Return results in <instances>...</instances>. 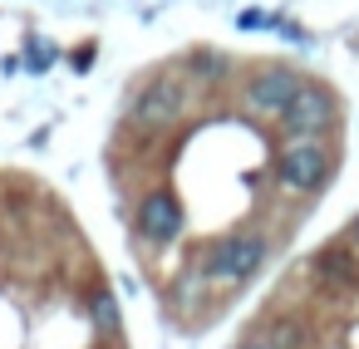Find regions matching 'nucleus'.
Instances as JSON below:
<instances>
[{
  "mask_svg": "<svg viewBox=\"0 0 359 349\" xmlns=\"http://www.w3.org/2000/svg\"><path fill=\"white\" fill-rule=\"evenodd\" d=\"M271 256V241L261 231H236V236H222L212 241V251L202 256V280L207 285H246Z\"/></svg>",
  "mask_w": 359,
  "mask_h": 349,
  "instance_id": "1",
  "label": "nucleus"
},
{
  "mask_svg": "<svg viewBox=\"0 0 359 349\" xmlns=\"http://www.w3.org/2000/svg\"><path fill=\"white\" fill-rule=\"evenodd\" d=\"M182 114H187V84H182V74H158V79H148L133 94L128 128H138V133H168L172 123H182Z\"/></svg>",
  "mask_w": 359,
  "mask_h": 349,
  "instance_id": "2",
  "label": "nucleus"
},
{
  "mask_svg": "<svg viewBox=\"0 0 359 349\" xmlns=\"http://www.w3.org/2000/svg\"><path fill=\"white\" fill-rule=\"evenodd\" d=\"M330 172H334V153H330V143H320V138H290V143L280 148V158H276L280 187H285V192H300V197L315 192V187H325Z\"/></svg>",
  "mask_w": 359,
  "mask_h": 349,
  "instance_id": "3",
  "label": "nucleus"
},
{
  "mask_svg": "<svg viewBox=\"0 0 359 349\" xmlns=\"http://www.w3.org/2000/svg\"><path fill=\"white\" fill-rule=\"evenodd\" d=\"M182 226H187V212H182V202H177L172 187H153V192L138 197V207H133V231H138L148 246L177 241Z\"/></svg>",
  "mask_w": 359,
  "mask_h": 349,
  "instance_id": "4",
  "label": "nucleus"
},
{
  "mask_svg": "<svg viewBox=\"0 0 359 349\" xmlns=\"http://www.w3.org/2000/svg\"><path fill=\"white\" fill-rule=\"evenodd\" d=\"M334 94L325 89V84H300V94L285 104V114H280V128L290 133V138H325L330 128H334Z\"/></svg>",
  "mask_w": 359,
  "mask_h": 349,
  "instance_id": "5",
  "label": "nucleus"
},
{
  "mask_svg": "<svg viewBox=\"0 0 359 349\" xmlns=\"http://www.w3.org/2000/svg\"><path fill=\"white\" fill-rule=\"evenodd\" d=\"M300 84H305L300 69H290V64H266L261 74H251V84H246L241 99H246L251 114H261V118H280L285 104L300 94Z\"/></svg>",
  "mask_w": 359,
  "mask_h": 349,
  "instance_id": "6",
  "label": "nucleus"
},
{
  "mask_svg": "<svg viewBox=\"0 0 359 349\" xmlns=\"http://www.w3.org/2000/svg\"><path fill=\"white\" fill-rule=\"evenodd\" d=\"M310 275L330 295H354L359 290V256H354V246H339V241L334 246H320L310 256Z\"/></svg>",
  "mask_w": 359,
  "mask_h": 349,
  "instance_id": "7",
  "label": "nucleus"
},
{
  "mask_svg": "<svg viewBox=\"0 0 359 349\" xmlns=\"http://www.w3.org/2000/svg\"><path fill=\"white\" fill-rule=\"evenodd\" d=\"M89 320H94V329H104V334H118V324H123V315H118V300H114L109 290H94V300H89Z\"/></svg>",
  "mask_w": 359,
  "mask_h": 349,
  "instance_id": "8",
  "label": "nucleus"
},
{
  "mask_svg": "<svg viewBox=\"0 0 359 349\" xmlns=\"http://www.w3.org/2000/svg\"><path fill=\"white\" fill-rule=\"evenodd\" d=\"M266 334L276 339V349H310V334H305V324H300V320H276Z\"/></svg>",
  "mask_w": 359,
  "mask_h": 349,
  "instance_id": "9",
  "label": "nucleus"
},
{
  "mask_svg": "<svg viewBox=\"0 0 359 349\" xmlns=\"http://www.w3.org/2000/svg\"><path fill=\"white\" fill-rule=\"evenodd\" d=\"M192 69H197V79H222V74H226V60H222L217 50H197V55H192Z\"/></svg>",
  "mask_w": 359,
  "mask_h": 349,
  "instance_id": "10",
  "label": "nucleus"
},
{
  "mask_svg": "<svg viewBox=\"0 0 359 349\" xmlns=\"http://www.w3.org/2000/svg\"><path fill=\"white\" fill-rule=\"evenodd\" d=\"M25 64H30V74H45V69L55 64V45H45V40H30V45H25Z\"/></svg>",
  "mask_w": 359,
  "mask_h": 349,
  "instance_id": "11",
  "label": "nucleus"
},
{
  "mask_svg": "<svg viewBox=\"0 0 359 349\" xmlns=\"http://www.w3.org/2000/svg\"><path fill=\"white\" fill-rule=\"evenodd\" d=\"M236 25H241V30H261V25H271V15H261V11H241Z\"/></svg>",
  "mask_w": 359,
  "mask_h": 349,
  "instance_id": "12",
  "label": "nucleus"
},
{
  "mask_svg": "<svg viewBox=\"0 0 359 349\" xmlns=\"http://www.w3.org/2000/svg\"><path fill=\"white\" fill-rule=\"evenodd\" d=\"M94 55H99V50H94V45H79V50H74V60H69V64H74V69H79V74H89V64H94Z\"/></svg>",
  "mask_w": 359,
  "mask_h": 349,
  "instance_id": "13",
  "label": "nucleus"
},
{
  "mask_svg": "<svg viewBox=\"0 0 359 349\" xmlns=\"http://www.w3.org/2000/svg\"><path fill=\"white\" fill-rule=\"evenodd\" d=\"M236 349H276V339L271 334H256V339H241Z\"/></svg>",
  "mask_w": 359,
  "mask_h": 349,
  "instance_id": "14",
  "label": "nucleus"
},
{
  "mask_svg": "<svg viewBox=\"0 0 359 349\" xmlns=\"http://www.w3.org/2000/svg\"><path fill=\"white\" fill-rule=\"evenodd\" d=\"M349 246H354V251H359V217H354V221H349Z\"/></svg>",
  "mask_w": 359,
  "mask_h": 349,
  "instance_id": "15",
  "label": "nucleus"
}]
</instances>
